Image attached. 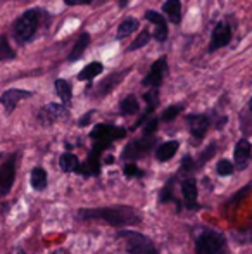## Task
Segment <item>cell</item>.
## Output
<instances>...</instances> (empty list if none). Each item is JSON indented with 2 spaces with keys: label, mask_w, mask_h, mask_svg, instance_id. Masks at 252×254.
<instances>
[{
  "label": "cell",
  "mask_w": 252,
  "mask_h": 254,
  "mask_svg": "<svg viewBox=\"0 0 252 254\" xmlns=\"http://www.w3.org/2000/svg\"><path fill=\"white\" fill-rule=\"evenodd\" d=\"M80 220H101L112 227H130L140 223V214L130 206H112V207H97V209H80Z\"/></svg>",
  "instance_id": "obj_1"
},
{
  "label": "cell",
  "mask_w": 252,
  "mask_h": 254,
  "mask_svg": "<svg viewBox=\"0 0 252 254\" xmlns=\"http://www.w3.org/2000/svg\"><path fill=\"white\" fill-rule=\"evenodd\" d=\"M44 21H47V12L44 9H30L26 12H23L12 24L14 38L21 45L31 42L35 38V35L38 33V30L42 28Z\"/></svg>",
  "instance_id": "obj_2"
},
{
  "label": "cell",
  "mask_w": 252,
  "mask_h": 254,
  "mask_svg": "<svg viewBox=\"0 0 252 254\" xmlns=\"http://www.w3.org/2000/svg\"><path fill=\"white\" fill-rule=\"evenodd\" d=\"M118 239L125 241V248L128 254H159L155 244L147 237V235H142L138 232L131 230H119Z\"/></svg>",
  "instance_id": "obj_3"
},
{
  "label": "cell",
  "mask_w": 252,
  "mask_h": 254,
  "mask_svg": "<svg viewBox=\"0 0 252 254\" xmlns=\"http://www.w3.org/2000/svg\"><path fill=\"white\" fill-rule=\"evenodd\" d=\"M225 239L223 235L216 234L212 230H205L195 242V251L197 254H225Z\"/></svg>",
  "instance_id": "obj_4"
},
{
  "label": "cell",
  "mask_w": 252,
  "mask_h": 254,
  "mask_svg": "<svg viewBox=\"0 0 252 254\" xmlns=\"http://www.w3.org/2000/svg\"><path fill=\"white\" fill-rule=\"evenodd\" d=\"M69 118V111H67L66 104H47L45 107H42L38 111V121L44 127H50L54 123H59V121H64Z\"/></svg>",
  "instance_id": "obj_5"
},
{
  "label": "cell",
  "mask_w": 252,
  "mask_h": 254,
  "mask_svg": "<svg viewBox=\"0 0 252 254\" xmlns=\"http://www.w3.org/2000/svg\"><path fill=\"white\" fill-rule=\"evenodd\" d=\"M166 71H168V59L162 56L151 66L149 73L145 74V78L142 80V85L147 88H159L162 83V80H164Z\"/></svg>",
  "instance_id": "obj_6"
},
{
  "label": "cell",
  "mask_w": 252,
  "mask_h": 254,
  "mask_svg": "<svg viewBox=\"0 0 252 254\" xmlns=\"http://www.w3.org/2000/svg\"><path fill=\"white\" fill-rule=\"evenodd\" d=\"M16 180V157H9L0 166V197L7 195Z\"/></svg>",
  "instance_id": "obj_7"
},
{
  "label": "cell",
  "mask_w": 252,
  "mask_h": 254,
  "mask_svg": "<svg viewBox=\"0 0 252 254\" xmlns=\"http://www.w3.org/2000/svg\"><path fill=\"white\" fill-rule=\"evenodd\" d=\"M128 73H130V69L114 71V73H111L107 78H104V80H102L101 83L95 85V88H94V97L102 99V97H105L107 94H111V92L114 90L116 87H118L119 81H121Z\"/></svg>",
  "instance_id": "obj_8"
},
{
  "label": "cell",
  "mask_w": 252,
  "mask_h": 254,
  "mask_svg": "<svg viewBox=\"0 0 252 254\" xmlns=\"http://www.w3.org/2000/svg\"><path fill=\"white\" fill-rule=\"evenodd\" d=\"M126 135L125 128L114 127V125H97V127L92 130L90 137L94 140H104V142H114L118 138H123Z\"/></svg>",
  "instance_id": "obj_9"
},
{
  "label": "cell",
  "mask_w": 252,
  "mask_h": 254,
  "mask_svg": "<svg viewBox=\"0 0 252 254\" xmlns=\"http://www.w3.org/2000/svg\"><path fill=\"white\" fill-rule=\"evenodd\" d=\"M232 40V28L228 26V23L221 21L216 24V28L212 30L211 44H209V52H214L221 47H226Z\"/></svg>",
  "instance_id": "obj_10"
},
{
  "label": "cell",
  "mask_w": 252,
  "mask_h": 254,
  "mask_svg": "<svg viewBox=\"0 0 252 254\" xmlns=\"http://www.w3.org/2000/svg\"><path fill=\"white\" fill-rule=\"evenodd\" d=\"M33 95V92L30 90H19V88H9V90H5L2 95H0V104L3 106V109L7 111V113H12L14 109L17 107V104H19L23 99H28Z\"/></svg>",
  "instance_id": "obj_11"
},
{
  "label": "cell",
  "mask_w": 252,
  "mask_h": 254,
  "mask_svg": "<svg viewBox=\"0 0 252 254\" xmlns=\"http://www.w3.org/2000/svg\"><path fill=\"white\" fill-rule=\"evenodd\" d=\"M145 19L155 24V30H154V33H152L154 40L164 42L166 38H168V23H166L162 14L155 12V10H147V12H145Z\"/></svg>",
  "instance_id": "obj_12"
},
{
  "label": "cell",
  "mask_w": 252,
  "mask_h": 254,
  "mask_svg": "<svg viewBox=\"0 0 252 254\" xmlns=\"http://www.w3.org/2000/svg\"><path fill=\"white\" fill-rule=\"evenodd\" d=\"M152 144H154V138H149L147 135H144V138L135 140L126 145L125 152H123V157H125V159H137V157L144 156V154L151 149Z\"/></svg>",
  "instance_id": "obj_13"
},
{
  "label": "cell",
  "mask_w": 252,
  "mask_h": 254,
  "mask_svg": "<svg viewBox=\"0 0 252 254\" xmlns=\"http://www.w3.org/2000/svg\"><path fill=\"white\" fill-rule=\"evenodd\" d=\"M187 121H189L190 133L201 140L209 128V118L204 114H190V116H187Z\"/></svg>",
  "instance_id": "obj_14"
},
{
  "label": "cell",
  "mask_w": 252,
  "mask_h": 254,
  "mask_svg": "<svg viewBox=\"0 0 252 254\" xmlns=\"http://www.w3.org/2000/svg\"><path fill=\"white\" fill-rule=\"evenodd\" d=\"M252 154V145L249 140H239L235 145V152H233V157H235V164L239 170H244L247 166Z\"/></svg>",
  "instance_id": "obj_15"
},
{
  "label": "cell",
  "mask_w": 252,
  "mask_h": 254,
  "mask_svg": "<svg viewBox=\"0 0 252 254\" xmlns=\"http://www.w3.org/2000/svg\"><path fill=\"white\" fill-rule=\"evenodd\" d=\"M182 192L183 199H185V206L189 209H195L197 207V184L194 178H185L182 182Z\"/></svg>",
  "instance_id": "obj_16"
},
{
  "label": "cell",
  "mask_w": 252,
  "mask_h": 254,
  "mask_svg": "<svg viewBox=\"0 0 252 254\" xmlns=\"http://www.w3.org/2000/svg\"><path fill=\"white\" fill-rule=\"evenodd\" d=\"M90 42H92L90 35H88L87 31H83V33H81L80 37H78L76 44H74L73 51H71V54H69V63H76L78 59H81V56H83L85 51L88 49Z\"/></svg>",
  "instance_id": "obj_17"
},
{
  "label": "cell",
  "mask_w": 252,
  "mask_h": 254,
  "mask_svg": "<svg viewBox=\"0 0 252 254\" xmlns=\"http://www.w3.org/2000/svg\"><path fill=\"white\" fill-rule=\"evenodd\" d=\"M162 10L173 24H178L182 21V2L180 0H166Z\"/></svg>",
  "instance_id": "obj_18"
},
{
  "label": "cell",
  "mask_w": 252,
  "mask_h": 254,
  "mask_svg": "<svg viewBox=\"0 0 252 254\" xmlns=\"http://www.w3.org/2000/svg\"><path fill=\"white\" fill-rule=\"evenodd\" d=\"M180 144L176 140H169V142H164V144H161L157 147V151H155V157H157V161H169L173 156L176 154L178 151Z\"/></svg>",
  "instance_id": "obj_19"
},
{
  "label": "cell",
  "mask_w": 252,
  "mask_h": 254,
  "mask_svg": "<svg viewBox=\"0 0 252 254\" xmlns=\"http://www.w3.org/2000/svg\"><path fill=\"white\" fill-rule=\"evenodd\" d=\"M55 92H57V95L61 97L62 104L69 106L71 101H73V87H71L69 81L62 80V78L55 80Z\"/></svg>",
  "instance_id": "obj_20"
},
{
  "label": "cell",
  "mask_w": 252,
  "mask_h": 254,
  "mask_svg": "<svg viewBox=\"0 0 252 254\" xmlns=\"http://www.w3.org/2000/svg\"><path fill=\"white\" fill-rule=\"evenodd\" d=\"M104 71V66H102V63H90L87 64V66L83 67V69L78 73V80L80 81H88V80H94L95 76H99V74Z\"/></svg>",
  "instance_id": "obj_21"
},
{
  "label": "cell",
  "mask_w": 252,
  "mask_h": 254,
  "mask_svg": "<svg viewBox=\"0 0 252 254\" xmlns=\"http://www.w3.org/2000/svg\"><path fill=\"white\" fill-rule=\"evenodd\" d=\"M137 30H138V19L128 17V19H125L118 26V35H116V38H118V40H125V38H128L131 33H135Z\"/></svg>",
  "instance_id": "obj_22"
},
{
  "label": "cell",
  "mask_w": 252,
  "mask_h": 254,
  "mask_svg": "<svg viewBox=\"0 0 252 254\" xmlns=\"http://www.w3.org/2000/svg\"><path fill=\"white\" fill-rule=\"evenodd\" d=\"M59 166H61V170L66 171V173H71V171L76 173V170L80 168V161H78V157L74 156V154L64 152L62 156L59 157Z\"/></svg>",
  "instance_id": "obj_23"
},
{
  "label": "cell",
  "mask_w": 252,
  "mask_h": 254,
  "mask_svg": "<svg viewBox=\"0 0 252 254\" xmlns=\"http://www.w3.org/2000/svg\"><path fill=\"white\" fill-rule=\"evenodd\" d=\"M31 187L37 189V190H44L47 187V171L44 168L37 166L31 171Z\"/></svg>",
  "instance_id": "obj_24"
},
{
  "label": "cell",
  "mask_w": 252,
  "mask_h": 254,
  "mask_svg": "<svg viewBox=\"0 0 252 254\" xmlns=\"http://www.w3.org/2000/svg\"><path fill=\"white\" fill-rule=\"evenodd\" d=\"M119 111H121V114H125V116L137 114L138 111H140V106H138L137 97H135V95H128V97L123 99V101L119 102Z\"/></svg>",
  "instance_id": "obj_25"
},
{
  "label": "cell",
  "mask_w": 252,
  "mask_h": 254,
  "mask_svg": "<svg viewBox=\"0 0 252 254\" xmlns=\"http://www.w3.org/2000/svg\"><path fill=\"white\" fill-rule=\"evenodd\" d=\"M16 57V52H14V49L10 47L9 40H7L5 35H0V63H3V61H10Z\"/></svg>",
  "instance_id": "obj_26"
},
{
  "label": "cell",
  "mask_w": 252,
  "mask_h": 254,
  "mask_svg": "<svg viewBox=\"0 0 252 254\" xmlns=\"http://www.w3.org/2000/svg\"><path fill=\"white\" fill-rule=\"evenodd\" d=\"M151 42V33H149L147 30H142L140 31V35H138L137 38H135V42L133 44L128 47V52H133V51H137V49H142V47H145V45Z\"/></svg>",
  "instance_id": "obj_27"
},
{
  "label": "cell",
  "mask_w": 252,
  "mask_h": 254,
  "mask_svg": "<svg viewBox=\"0 0 252 254\" xmlns=\"http://www.w3.org/2000/svg\"><path fill=\"white\" fill-rule=\"evenodd\" d=\"M183 111V104H175V106H169L164 109V113L161 114L162 121H173L180 113Z\"/></svg>",
  "instance_id": "obj_28"
},
{
  "label": "cell",
  "mask_w": 252,
  "mask_h": 254,
  "mask_svg": "<svg viewBox=\"0 0 252 254\" xmlns=\"http://www.w3.org/2000/svg\"><path fill=\"white\" fill-rule=\"evenodd\" d=\"M175 180H176V178H171V180H169L168 184H166V187L162 189L161 195H159V201H161V202L173 201V202L178 204V201H176V199H175V195H173V184H175Z\"/></svg>",
  "instance_id": "obj_29"
},
{
  "label": "cell",
  "mask_w": 252,
  "mask_h": 254,
  "mask_svg": "<svg viewBox=\"0 0 252 254\" xmlns=\"http://www.w3.org/2000/svg\"><path fill=\"white\" fill-rule=\"evenodd\" d=\"M216 171H218V175H221V177H228V175H232L233 173V164H232V161L221 159L218 163V166H216Z\"/></svg>",
  "instance_id": "obj_30"
},
{
  "label": "cell",
  "mask_w": 252,
  "mask_h": 254,
  "mask_svg": "<svg viewBox=\"0 0 252 254\" xmlns=\"http://www.w3.org/2000/svg\"><path fill=\"white\" fill-rule=\"evenodd\" d=\"M125 175L126 177H142V170L137 166V164L128 163V164H125Z\"/></svg>",
  "instance_id": "obj_31"
},
{
  "label": "cell",
  "mask_w": 252,
  "mask_h": 254,
  "mask_svg": "<svg viewBox=\"0 0 252 254\" xmlns=\"http://www.w3.org/2000/svg\"><path fill=\"white\" fill-rule=\"evenodd\" d=\"M157 123H159V121L155 120V118H152L151 121H147V125H145V128H144V135H147V137H149V135L154 133V131L157 130Z\"/></svg>",
  "instance_id": "obj_32"
},
{
  "label": "cell",
  "mask_w": 252,
  "mask_h": 254,
  "mask_svg": "<svg viewBox=\"0 0 252 254\" xmlns=\"http://www.w3.org/2000/svg\"><path fill=\"white\" fill-rule=\"evenodd\" d=\"M216 145L212 144V145H209V149H207V152H202V156H201V159H199V166H201V164H204L205 161L209 159V157L212 156V154H214V151H216Z\"/></svg>",
  "instance_id": "obj_33"
},
{
  "label": "cell",
  "mask_w": 252,
  "mask_h": 254,
  "mask_svg": "<svg viewBox=\"0 0 252 254\" xmlns=\"http://www.w3.org/2000/svg\"><path fill=\"white\" fill-rule=\"evenodd\" d=\"M194 161L190 159V156H185L183 157V163H182V170L183 171H190V170H194Z\"/></svg>",
  "instance_id": "obj_34"
},
{
  "label": "cell",
  "mask_w": 252,
  "mask_h": 254,
  "mask_svg": "<svg viewBox=\"0 0 252 254\" xmlns=\"http://www.w3.org/2000/svg\"><path fill=\"white\" fill-rule=\"evenodd\" d=\"M94 0H64V3L66 5H88V3H92Z\"/></svg>",
  "instance_id": "obj_35"
},
{
  "label": "cell",
  "mask_w": 252,
  "mask_h": 254,
  "mask_svg": "<svg viewBox=\"0 0 252 254\" xmlns=\"http://www.w3.org/2000/svg\"><path fill=\"white\" fill-rule=\"evenodd\" d=\"M92 114H94V111H88V113L85 114L83 118H81V120H80V123H78V125H80V127H87V125H88V121H90V118H92Z\"/></svg>",
  "instance_id": "obj_36"
},
{
  "label": "cell",
  "mask_w": 252,
  "mask_h": 254,
  "mask_svg": "<svg viewBox=\"0 0 252 254\" xmlns=\"http://www.w3.org/2000/svg\"><path fill=\"white\" fill-rule=\"evenodd\" d=\"M52 254H69V253H67L66 249H57V251H55V253H52Z\"/></svg>",
  "instance_id": "obj_37"
},
{
  "label": "cell",
  "mask_w": 252,
  "mask_h": 254,
  "mask_svg": "<svg viewBox=\"0 0 252 254\" xmlns=\"http://www.w3.org/2000/svg\"><path fill=\"white\" fill-rule=\"evenodd\" d=\"M128 5V0H119V7H121V9H123V7H126Z\"/></svg>",
  "instance_id": "obj_38"
},
{
  "label": "cell",
  "mask_w": 252,
  "mask_h": 254,
  "mask_svg": "<svg viewBox=\"0 0 252 254\" xmlns=\"http://www.w3.org/2000/svg\"><path fill=\"white\" fill-rule=\"evenodd\" d=\"M249 109L252 111V99H251V102H249Z\"/></svg>",
  "instance_id": "obj_39"
},
{
  "label": "cell",
  "mask_w": 252,
  "mask_h": 254,
  "mask_svg": "<svg viewBox=\"0 0 252 254\" xmlns=\"http://www.w3.org/2000/svg\"><path fill=\"white\" fill-rule=\"evenodd\" d=\"M17 254H26V253H24V251H21V249H19V251H17Z\"/></svg>",
  "instance_id": "obj_40"
}]
</instances>
